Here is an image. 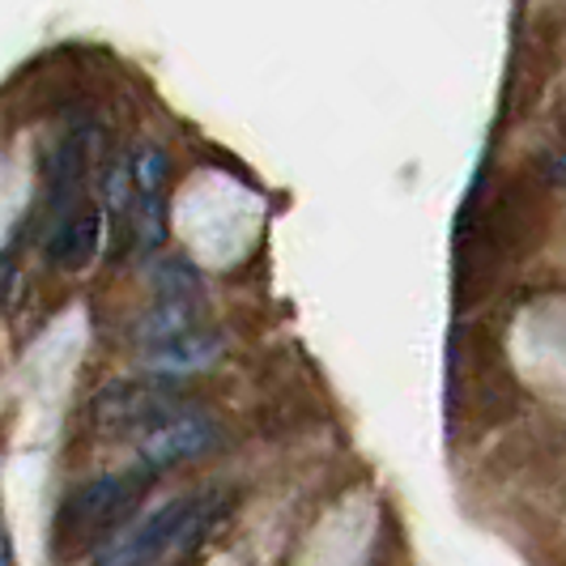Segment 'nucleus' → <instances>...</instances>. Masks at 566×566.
I'll list each match as a JSON object with an SVG mask.
<instances>
[{
  "label": "nucleus",
  "mask_w": 566,
  "mask_h": 566,
  "mask_svg": "<svg viewBox=\"0 0 566 566\" xmlns=\"http://www.w3.org/2000/svg\"><path fill=\"white\" fill-rule=\"evenodd\" d=\"M230 511V490H188L163 507L142 515L137 524L119 528L103 549L98 566H158L170 554H188L209 537Z\"/></svg>",
  "instance_id": "f257e3e1"
},
{
  "label": "nucleus",
  "mask_w": 566,
  "mask_h": 566,
  "mask_svg": "<svg viewBox=\"0 0 566 566\" xmlns=\"http://www.w3.org/2000/svg\"><path fill=\"white\" fill-rule=\"evenodd\" d=\"M149 482L154 478L145 469H128V473H107V478L77 485L60 507V541L82 545V541L115 537L124 520L142 507Z\"/></svg>",
  "instance_id": "f03ea898"
},
{
  "label": "nucleus",
  "mask_w": 566,
  "mask_h": 566,
  "mask_svg": "<svg viewBox=\"0 0 566 566\" xmlns=\"http://www.w3.org/2000/svg\"><path fill=\"white\" fill-rule=\"evenodd\" d=\"M179 413V392L167 384V375L145 379H115L94 397V426L98 430H128L142 434L154 422Z\"/></svg>",
  "instance_id": "7ed1b4c3"
},
{
  "label": "nucleus",
  "mask_w": 566,
  "mask_h": 566,
  "mask_svg": "<svg viewBox=\"0 0 566 566\" xmlns=\"http://www.w3.org/2000/svg\"><path fill=\"white\" fill-rule=\"evenodd\" d=\"M218 426L209 422L205 413H192V409H179L163 422H154L149 430L137 434V469H145L149 478L167 473L175 464H188V460H200L218 448Z\"/></svg>",
  "instance_id": "20e7f679"
},
{
  "label": "nucleus",
  "mask_w": 566,
  "mask_h": 566,
  "mask_svg": "<svg viewBox=\"0 0 566 566\" xmlns=\"http://www.w3.org/2000/svg\"><path fill=\"white\" fill-rule=\"evenodd\" d=\"M98 248H103V213L94 205L73 209L48 234V260L60 269H85L98 255Z\"/></svg>",
  "instance_id": "39448f33"
},
{
  "label": "nucleus",
  "mask_w": 566,
  "mask_h": 566,
  "mask_svg": "<svg viewBox=\"0 0 566 566\" xmlns=\"http://www.w3.org/2000/svg\"><path fill=\"white\" fill-rule=\"evenodd\" d=\"M218 354H222V337L213 328H200V333L145 349V363L149 370H163V375H188V370H205Z\"/></svg>",
  "instance_id": "423d86ee"
},
{
  "label": "nucleus",
  "mask_w": 566,
  "mask_h": 566,
  "mask_svg": "<svg viewBox=\"0 0 566 566\" xmlns=\"http://www.w3.org/2000/svg\"><path fill=\"white\" fill-rule=\"evenodd\" d=\"M0 566H13V558H9V537L0 533Z\"/></svg>",
  "instance_id": "0eeeda50"
}]
</instances>
